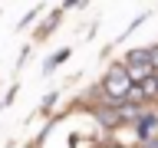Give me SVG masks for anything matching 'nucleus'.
I'll use <instances>...</instances> for the list:
<instances>
[{"mask_svg": "<svg viewBox=\"0 0 158 148\" xmlns=\"http://www.w3.org/2000/svg\"><path fill=\"white\" fill-rule=\"evenodd\" d=\"M145 148H158V142H145Z\"/></svg>", "mask_w": 158, "mask_h": 148, "instance_id": "nucleus-6", "label": "nucleus"}, {"mask_svg": "<svg viewBox=\"0 0 158 148\" xmlns=\"http://www.w3.org/2000/svg\"><path fill=\"white\" fill-rule=\"evenodd\" d=\"M102 89H106V96H112V99H128V92H132V76H128V69H122V66H115V69H109V76H106V82H102Z\"/></svg>", "mask_w": 158, "mask_h": 148, "instance_id": "nucleus-1", "label": "nucleus"}, {"mask_svg": "<svg viewBox=\"0 0 158 148\" xmlns=\"http://www.w3.org/2000/svg\"><path fill=\"white\" fill-rule=\"evenodd\" d=\"M128 76H132V82H142V86H145L148 79L155 76V66H132V69H128Z\"/></svg>", "mask_w": 158, "mask_h": 148, "instance_id": "nucleus-3", "label": "nucleus"}, {"mask_svg": "<svg viewBox=\"0 0 158 148\" xmlns=\"http://www.w3.org/2000/svg\"><path fill=\"white\" fill-rule=\"evenodd\" d=\"M152 66H155V72H158V46H152Z\"/></svg>", "mask_w": 158, "mask_h": 148, "instance_id": "nucleus-5", "label": "nucleus"}, {"mask_svg": "<svg viewBox=\"0 0 158 148\" xmlns=\"http://www.w3.org/2000/svg\"><path fill=\"white\" fill-rule=\"evenodd\" d=\"M155 132H158V118L155 115H142V118H138V135L145 138V142L155 135Z\"/></svg>", "mask_w": 158, "mask_h": 148, "instance_id": "nucleus-2", "label": "nucleus"}, {"mask_svg": "<svg viewBox=\"0 0 158 148\" xmlns=\"http://www.w3.org/2000/svg\"><path fill=\"white\" fill-rule=\"evenodd\" d=\"M142 96H145V92H142V89H138V86L132 89V92H128V99H132V102H138V99H142Z\"/></svg>", "mask_w": 158, "mask_h": 148, "instance_id": "nucleus-4", "label": "nucleus"}]
</instances>
